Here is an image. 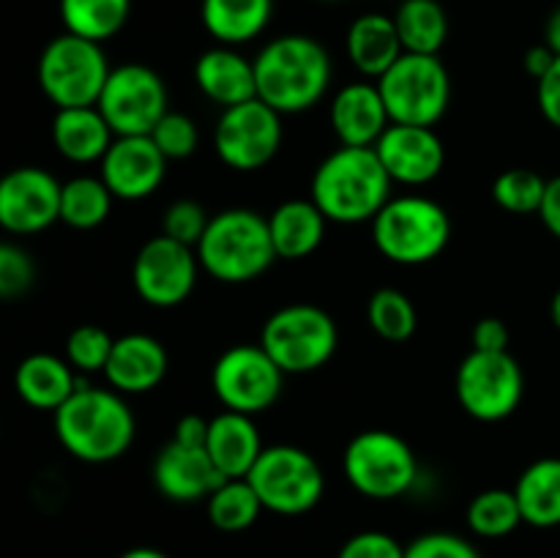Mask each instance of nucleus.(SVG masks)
I'll return each instance as SVG.
<instances>
[{
  "label": "nucleus",
  "instance_id": "nucleus-37",
  "mask_svg": "<svg viewBox=\"0 0 560 558\" xmlns=\"http://www.w3.org/2000/svg\"><path fill=\"white\" fill-rule=\"evenodd\" d=\"M115 337L102 326H77L66 339V361L74 367L77 372H104L109 353H113Z\"/></svg>",
  "mask_w": 560,
  "mask_h": 558
},
{
  "label": "nucleus",
  "instance_id": "nucleus-21",
  "mask_svg": "<svg viewBox=\"0 0 560 558\" xmlns=\"http://www.w3.org/2000/svg\"><path fill=\"white\" fill-rule=\"evenodd\" d=\"M104 375L120 394L153 392L167 375V350L151 334H126L115 339Z\"/></svg>",
  "mask_w": 560,
  "mask_h": 558
},
{
  "label": "nucleus",
  "instance_id": "nucleus-46",
  "mask_svg": "<svg viewBox=\"0 0 560 558\" xmlns=\"http://www.w3.org/2000/svg\"><path fill=\"white\" fill-rule=\"evenodd\" d=\"M539 217H541V222H545V228L560 241V175L547 181L545 200H541Z\"/></svg>",
  "mask_w": 560,
  "mask_h": 558
},
{
  "label": "nucleus",
  "instance_id": "nucleus-39",
  "mask_svg": "<svg viewBox=\"0 0 560 558\" xmlns=\"http://www.w3.org/2000/svg\"><path fill=\"white\" fill-rule=\"evenodd\" d=\"M211 217L206 213V208L195 200H175L173 206L164 211L162 219V235L178 241V244L191 246L197 249L202 233H206Z\"/></svg>",
  "mask_w": 560,
  "mask_h": 558
},
{
  "label": "nucleus",
  "instance_id": "nucleus-31",
  "mask_svg": "<svg viewBox=\"0 0 560 558\" xmlns=\"http://www.w3.org/2000/svg\"><path fill=\"white\" fill-rule=\"evenodd\" d=\"M131 16V0H60L66 33L104 44L118 36Z\"/></svg>",
  "mask_w": 560,
  "mask_h": 558
},
{
  "label": "nucleus",
  "instance_id": "nucleus-49",
  "mask_svg": "<svg viewBox=\"0 0 560 558\" xmlns=\"http://www.w3.org/2000/svg\"><path fill=\"white\" fill-rule=\"evenodd\" d=\"M118 558H170L167 553L156 550V547H131V550L120 553Z\"/></svg>",
  "mask_w": 560,
  "mask_h": 558
},
{
  "label": "nucleus",
  "instance_id": "nucleus-16",
  "mask_svg": "<svg viewBox=\"0 0 560 558\" xmlns=\"http://www.w3.org/2000/svg\"><path fill=\"white\" fill-rule=\"evenodd\" d=\"M60 186L42 167H16L0 178V228L33 235L60 219Z\"/></svg>",
  "mask_w": 560,
  "mask_h": 558
},
{
  "label": "nucleus",
  "instance_id": "nucleus-5",
  "mask_svg": "<svg viewBox=\"0 0 560 558\" xmlns=\"http://www.w3.org/2000/svg\"><path fill=\"white\" fill-rule=\"evenodd\" d=\"M372 239L386 260L399 266H424L448 246L452 219L432 197H392L372 219Z\"/></svg>",
  "mask_w": 560,
  "mask_h": 558
},
{
  "label": "nucleus",
  "instance_id": "nucleus-25",
  "mask_svg": "<svg viewBox=\"0 0 560 558\" xmlns=\"http://www.w3.org/2000/svg\"><path fill=\"white\" fill-rule=\"evenodd\" d=\"M115 140V131L98 107H66L55 113L52 142L63 159L74 164L102 162Z\"/></svg>",
  "mask_w": 560,
  "mask_h": 558
},
{
  "label": "nucleus",
  "instance_id": "nucleus-19",
  "mask_svg": "<svg viewBox=\"0 0 560 558\" xmlns=\"http://www.w3.org/2000/svg\"><path fill=\"white\" fill-rule=\"evenodd\" d=\"M153 481L164 498L175 503L206 501L224 481L206 446H184L170 441L153 463Z\"/></svg>",
  "mask_w": 560,
  "mask_h": 558
},
{
  "label": "nucleus",
  "instance_id": "nucleus-44",
  "mask_svg": "<svg viewBox=\"0 0 560 558\" xmlns=\"http://www.w3.org/2000/svg\"><path fill=\"white\" fill-rule=\"evenodd\" d=\"M474 350H487V353H501L509 350V328L501 317H481L470 332Z\"/></svg>",
  "mask_w": 560,
  "mask_h": 558
},
{
  "label": "nucleus",
  "instance_id": "nucleus-2",
  "mask_svg": "<svg viewBox=\"0 0 560 558\" xmlns=\"http://www.w3.org/2000/svg\"><path fill=\"white\" fill-rule=\"evenodd\" d=\"M137 421L124 394L82 383L58 410L55 435L71 457L82 463H113L129 452Z\"/></svg>",
  "mask_w": 560,
  "mask_h": 558
},
{
  "label": "nucleus",
  "instance_id": "nucleus-8",
  "mask_svg": "<svg viewBox=\"0 0 560 558\" xmlns=\"http://www.w3.org/2000/svg\"><path fill=\"white\" fill-rule=\"evenodd\" d=\"M260 345L284 375H304L331 361L339 332L334 317L320 306L288 304L268 317Z\"/></svg>",
  "mask_w": 560,
  "mask_h": 558
},
{
  "label": "nucleus",
  "instance_id": "nucleus-14",
  "mask_svg": "<svg viewBox=\"0 0 560 558\" xmlns=\"http://www.w3.org/2000/svg\"><path fill=\"white\" fill-rule=\"evenodd\" d=\"M213 146L219 159L238 173L266 167L282 148V115L260 98L222 109Z\"/></svg>",
  "mask_w": 560,
  "mask_h": 558
},
{
  "label": "nucleus",
  "instance_id": "nucleus-28",
  "mask_svg": "<svg viewBox=\"0 0 560 558\" xmlns=\"http://www.w3.org/2000/svg\"><path fill=\"white\" fill-rule=\"evenodd\" d=\"M273 0H202L200 16L208 36L224 47L252 42L268 27Z\"/></svg>",
  "mask_w": 560,
  "mask_h": 558
},
{
  "label": "nucleus",
  "instance_id": "nucleus-35",
  "mask_svg": "<svg viewBox=\"0 0 560 558\" xmlns=\"http://www.w3.org/2000/svg\"><path fill=\"white\" fill-rule=\"evenodd\" d=\"M366 317L377 337L388 339V342H405L413 337L416 326H419V315L416 306L402 290L383 288L372 293L370 304H366Z\"/></svg>",
  "mask_w": 560,
  "mask_h": 558
},
{
  "label": "nucleus",
  "instance_id": "nucleus-23",
  "mask_svg": "<svg viewBox=\"0 0 560 558\" xmlns=\"http://www.w3.org/2000/svg\"><path fill=\"white\" fill-rule=\"evenodd\" d=\"M262 449L266 446L252 416L224 410L208 421L206 452L224 479H246Z\"/></svg>",
  "mask_w": 560,
  "mask_h": 558
},
{
  "label": "nucleus",
  "instance_id": "nucleus-18",
  "mask_svg": "<svg viewBox=\"0 0 560 558\" xmlns=\"http://www.w3.org/2000/svg\"><path fill=\"white\" fill-rule=\"evenodd\" d=\"M98 164V175L115 200H145L162 186L167 173V159L162 156L151 135L115 137Z\"/></svg>",
  "mask_w": 560,
  "mask_h": 558
},
{
  "label": "nucleus",
  "instance_id": "nucleus-24",
  "mask_svg": "<svg viewBox=\"0 0 560 558\" xmlns=\"http://www.w3.org/2000/svg\"><path fill=\"white\" fill-rule=\"evenodd\" d=\"M82 377L66 359L52 353H33L20 361L14 372V388L22 403L38 410H58L77 388Z\"/></svg>",
  "mask_w": 560,
  "mask_h": 558
},
{
  "label": "nucleus",
  "instance_id": "nucleus-17",
  "mask_svg": "<svg viewBox=\"0 0 560 558\" xmlns=\"http://www.w3.org/2000/svg\"><path fill=\"white\" fill-rule=\"evenodd\" d=\"M372 148L394 184L427 186L446 164V148L435 126L392 124Z\"/></svg>",
  "mask_w": 560,
  "mask_h": 558
},
{
  "label": "nucleus",
  "instance_id": "nucleus-41",
  "mask_svg": "<svg viewBox=\"0 0 560 558\" xmlns=\"http://www.w3.org/2000/svg\"><path fill=\"white\" fill-rule=\"evenodd\" d=\"M405 558H481V553L465 536L448 534V531H432V534L416 536L405 547Z\"/></svg>",
  "mask_w": 560,
  "mask_h": 558
},
{
  "label": "nucleus",
  "instance_id": "nucleus-43",
  "mask_svg": "<svg viewBox=\"0 0 560 558\" xmlns=\"http://www.w3.org/2000/svg\"><path fill=\"white\" fill-rule=\"evenodd\" d=\"M536 102H539L541 115L560 129V58H556L550 71L536 82Z\"/></svg>",
  "mask_w": 560,
  "mask_h": 558
},
{
  "label": "nucleus",
  "instance_id": "nucleus-48",
  "mask_svg": "<svg viewBox=\"0 0 560 558\" xmlns=\"http://www.w3.org/2000/svg\"><path fill=\"white\" fill-rule=\"evenodd\" d=\"M545 44L552 49V53L560 58V5L547 16V25H545Z\"/></svg>",
  "mask_w": 560,
  "mask_h": 558
},
{
  "label": "nucleus",
  "instance_id": "nucleus-26",
  "mask_svg": "<svg viewBox=\"0 0 560 558\" xmlns=\"http://www.w3.org/2000/svg\"><path fill=\"white\" fill-rule=\"evenodd\" d=\"M345 47H348L350 63L372 80L386 74L405 53L394 16L377 14V11L355 16L353 25L348 27Z\"/></svg>",
  "mask_w": 560,
  "mask_h": 558
},
{
  "label": "nucleus",
  "instance_id": "nucleus-30",
  "mask_svg": "<svg viewBox=\"0 0 560 558\" xmlns=\"http://www.w3.org/2000/svg\"><path fill=\"white\" fill-rule=\"evenodd\" d=\"M394 25L405 53L438 55L448 36V16L438 0H399Z\"/></svg>",
  "mask_w": 560,
  "mask_h": 558
},
{
  "label": "nucleus",
  "instance_id": "nucleus-12",
  "mask_svg": "<svg viewBox=\"0 0 560 558\" xmlns=\"http://www.w3.org/2000/svg\"><path fill=\"white\" fill-rule=\"evenodd\" d=\"M211 386L224 410L255 416L271 408L284 388V372L262 345H233L217 359Z\"/></svg>",
  "mask_w": 560,
  "mask_h": 558
},
{
  "label": "nucleus",
  "instance_id": "nucleus-45",
  "mask_svg": "<svg viewBox=\"0 0 560 558\" xmlns=\"http://www.w3.org/2000/svg\"><path fill=\"white\" fill-rule=\"evenodd\" d=\"M173 441L184 443V446H206L208 419H202V416H195V414L184 416V419L175 425Z\"/></svg>",
  "mask_w": 560,
  "mask_h": 558
},
{
  "label": "nucleus",
  "instance_id": "nucleus-15",
  "mask_svg": "<svg viewBox=\"0 0 560 558\" xmlns=\"http://www.w3.org/2000/svg\"><path fill=\"white\" fill-rule=\"evenodd\" d=\"M197 274H200L197 252L167 235L145 241L131 266L137 295L159 310L184 304L195 290Z\"/></svg>",
  "mask_w": 560,
  "mask_h": 558
},
{
  "label": "nucleus",
  "instance_id": "nucleus-50",
  "mask_svg": "<svg viewBox=\"0 0 560 558\" xmlns=\"http://www.w3.org/2000/svg\"><path fill=\"white\" fill-rule=\"evenodd\" d=\"M550 315H552V323H556V328H558V332H560V288L556 290V295H552Z\"/></svg>",
  "mask_w": 560,
  "mask_h": 558
},
{
  "label": "nucleus",
  "instance_id": "nucleus-33",
  "mask_svg": "<svg viewBox=\"0 0 560 558\" xmlns=\"http://www.w3.org/2000/svg\"><path fill=\"white\" fill-rule=\"evenodd\" d=\"M206 512L213 528L224 531V534H238L257 523L262 503L249 479H224L206 498Z\"/></svg>",
  "mask_w": 560,
  "mask_h": 558
},
{
  "label": "nucleus",
  "instance_id": "nucleus-11",
  "mask_svg": "<svg viewBox=\"0 0 560 558\" xmlns=\"http://www.w3.org/2000/svg\"><path fill=\"white\" fill-rule=\"evenodd\" d=\"M525 394L523 367L509 350H470L457 370V399L479 421H503L520 408Z\"/></svg>",
  "mask_w": 560,
  "mask_h": 558
},
{
  "label": "nucleus",
  "instance_id": "nucleus-29",
  "mask_svg": "<svg viewBox=\"0 0 560 558\" xmlns=\"http://www.w3.org/2000/svg\"><path fill=\"white\" fill-rule=\"evenodd\" d=\"M523 523L534 528L560 525V457H541L520 474L514 485Z\"/></svg>",
  "mask_w": 560,
  "mask_h": 558
},
{
  "label": "nucleus",
  "instance_id": "nucleus-38",
  "mask_svg": "<svg viewBox=\"0 0 560 558\" xmlns=\"http://www.w3.org/2000/svg\"><path fill=\"white\" fill-rule=\"evenodd\" d=\"M151 140L156 142V148L162 151V156L167 162H178V159H189L197 151V142H200V131L197 124L186 113H167L159 118V124L153 126Z\"/></svg>",
  "mask_w": 560,
  "mask_h": 558
},
{
  "label": "nucleus",
  "instance_id": "nucleus-32",
  "mask_svg": "<svg viewBox=\"0 0 560 558\" xmlns=\"http://www.w3.org/2000/svg\"><path fill=\"white\" fill-rule=\"evenodd\" d=\"M113 191L93 175H77L60 186V222L74 230H93L107 222L113 211Z\"/></svg>",
  "mask_w": 560,
  "mask_h": 558
},
{
  "label": "nucleus",
  "instance_id": "nucleus-40",
  "mask_svg": "<svg viewBox=\"0 0 560 558\" xmlns=\"http://www.w3.org/2000/svg\"><path fill=\"white\" fill-rule=\"evenodd\" d=\"M36 282V263L22 246L0 241V299H20Z\"/></svg>",
  "mask_w": 560,
  "mask_h": 558
},
{
  "label": "nucleus",
  "instance_id": "nucleus-20",
  "mask_svg": "<svg viewBox=\"0 0 560 558\" xmlns=\"http://www.w3.org/2000/svg\"><path fill=\"white\" fill-rule=\"evenodd\" d=\"M331 126L342 146H375L383 131L392 126V118H388V109L375 82H350V85L339 88L331 102Z\"/></svg>",
  "mask_w": 560,
  "mask_h": 558
},
{
  "label": "nucleus",
  "instance_id": "nucleus-1",
  "mask_svg": "<svg viewBox=\"0 0 560 558\" xmlns=\"http://www.w3.org/2000/svg\"><path fill=\"white\" fill-rule=\"evenodd\" d=\"M257 98L279 115L312 109L331 85V55L317 38L288 33L257 53Z\"/></svg>",
  "mask_w": 560,
  "mask_h": 558
},
{
  "label": "nucleus",
  "instance_id": "nucleus-3",
  "mask_svg": "<svg viewBox=\"0 0 560 558\" xmlns=\"http://www.w3.org/2000/svg\"><path fill=\"white\" fill-rule=\"evenodd\" d=\"M394 181L383 170L375 148L339 146L312 175V202L328 222H372L392 200Z\"/></svg>",
  "mask_w": 560,
  "mask_h": 558
},
{
  "label": "nucleus",
  "instance_id": "nucleus-7",
  "mask_svg": "<svg viewBox=\"0 0 560 558\" xmlns=\"http://www.w3.org/2000/svg\"><path fill=\"white\" fill-rule=\"evenodd\" d=\"M109 66L102 44L88 42L74 33H60L38 58V85L58 109L93 107L102 96Z\"/></svg>",
  "mask_w": 560,
  "mask_h": 558
},
{
  "label": "nucleus",
  "instance_id": "nucleus-36",
  "mask_svg": "<svg viewBox=\"0 0 560 558\" xmlns=\"http://www.w3.org/2000/svg\"><path fill=\"white\" fill-rule=\"evenodd\" d=\"M547 181L539 173L525 167L506 170L492 184V197L509 213H539L545 200Z\"/></svg>",
  "mask_w": 560,
  "mask_h": 558
},
{
  "label": "nucleus",
  "instance_id": "nucleus-42",
  "mask_svg": "<svg viewBox=\"0 0 560 558\" xmlns=\"http://www.w3.org/2000/svg\"><path fill=\"white\" fill-rule=\"evenodd\" d=\"M337 558H405V547L386 531H361L339 547Z\"/></svg>",
  "mask_w": 560,
  "mask_h": 558
},
{
  "label": "nucleus",
  "instance_id": "nucleus-4",
  "mask_svg": "<svg viewBox=\"0 0 560 558\" xmlns=\"http://www.w3.org/2000/svg\"><path fill=\"white\" fill-rule=\"evenodd\" d=\"M195 252L200 268L224 284L252 282L277 260L268 219L252 208H228L211 217Z\"/></svg>",
  "mask_w": 560,
  "mask_h": 558
},
{
  "label": "nucleus",
  "instance_id": "nucleus-22",
  "mask_svg": "<svg viewBox=\"0 0 560 558\" xmlns=\"http://www.w3.org/2000/svg\"><path fill=\"white\" fill-rule=\"evenodd\" d=\"M195 82L202 96L211 98L222 109L257 98L255 60L244 58L235 47L206 49L195 63Z\"/></svg>",
  "mask_w": 560,
  "mask_h": 558
},
{
  "label": "nucleus",
  "instance_id": "nucleus-10",
  "mask_svg": "<svg viewBox=\"0 0 560 558\" xmlns=\"http://www.w3.org/2000/svg\"><path fill=\"white\" fill-rule=\"evenodd\" d=\"M249 485L255 487L262 509L284 518L306 514L320 503L326 492V476L310 452L299 446H266L249 470Z\"/></svg>",
  "mask_w": 560,
  "mask_h": 558
},
{
  "label": "nucleus",
  "instance_id": "nucleus-6",
  "mask_svg": "<svg viewBox=\"0 0 560 558\" xmlns=\"http://www.w3.org/2000/svg\"><path fill=\"white\" fill-rule=\"evenodd\" d=\"M375 85L392 124L435 126L452 102V77L438 55L402 53Z\"/></svg>",
  "mask_w": 560,
  "mask_h": 558
},
{
  "label": "nucleus",
  "instance_id": "nucleus-27",
  "mask_svg": "<svg viewBox=\"0 0 560 558\" xmlns=\"http://www.w3.org/2000/svg\"><path fill=\"white\" fill-rule=\"evenodd\" d=\"M326 224L328 219L312 202V197L310 200L282 202L268 217L273 252L282 260H304V257L315 255L326 239Z\"/></svg>",
  "mask_w": 560,
  "mask_h": 558
},
{
  "label": "nucleus",
  "instance_id": "nucleus-9",
  "mask_svg": "<svg viewBox=\"0 0 560 558\" xmlns=\"http://www.w3.org/2000/svg\"><path fill=\"white\" fill-rule=\"evenodd\" d=\"M342 468L353 490L375 501L405 496L419 479V460L410 443L388 430H364L350 438Z\"/></svg>",
  "mask_w": 560,
  "mask_h": 558
},
{
  "label": "nucleus",
  "instance_id": "nucleus-34",
  "mask_svg": "<svg viewBox=\"0 0 560 558\" xmlns=\"http://www.w3.org/2000/svg\"><path fill=\"white\" fill-rule=\"evenodd\" d=\"M468 528L476 536H485V539H501V536L514 534V531L523 525V512H520V503L514 490H501V487H492V490L479 492L474 496V501L468 503Z\"/></svg>",
  "mask_w": 560,
  "mask_h": 558
},
{
  "label": "nucleus",
  "instance_id": "nucleus-47",
  "mask_svg": "<svg viewBox=\"0 0 560 558\" xmlns=\"http://www.w3.org/2000/svg\"><path fill=\"white\" fill-rule=\"evenodd\" d=\"M556 58H558V55L552 53V49L547 47V44H536V47H530L528 53H525V58H523L525 71H528V74L534 77L536 82H539L541 77H545L547 71H550V66L556 63Z\"/></svg>",
  "mask_w": 560,
  "mask_h": 558
},
{
  "label": "nucleus",
  "instance_id": "nucleus-13",
  "mask_svg": "<svg viewBox=\"0 0 560 558\" xmlns=\"http://www.w3.org/2000/svg\"><path fill=\"white\" fill-rule=\"evenodd\" d=\"M96 107L115 137L151 135L159 118L170 109L167 85L151 66H115L104 82Z\"/></svg>",
  "mask_w": 560,
  "mask_h": 558
}]
</instances>
